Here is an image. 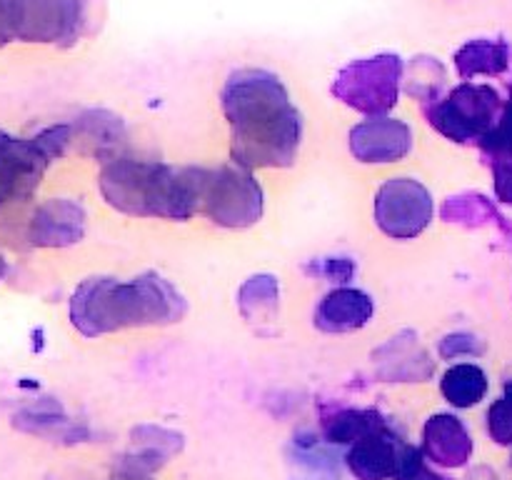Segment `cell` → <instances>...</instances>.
<instances>
[{
    "instance_id": "6da1fadb",
    "label": "cell",
    "mask_w": 512,
    "mask_h": 480,
    "mask_svg": "<svg viewBox=\"0 0 512 480\" xmlns=\"http://www.w3.org/2000/svg\"><path fill=\"white\" fill-rule=\"evenodd\" d=\"M220 108L230 125V155L245 168H288L303 140V115L288 88L263 68H240L228 75Z\"/></svg>"
},
{
    "instance_id": "7a4b0ae2",
    "label": "cell",
    "mask_w": 512,
    "mask_h": 480,
    "mask_svg": "<svg viewBox=\"0 0 512 480\" xmlns=\"http://www.w3.org/2000/svg\"><path fill=\"white\" fill-rule=\"evenodd\" d=\"M68 313L80 335L100 338L128 328L178 323L188 313V303L158 273H143L130 280L95 275L73 290Z\"/></svg>"
},
{
    "instance_id": "3957f363",
    "label": "cell",
    "mask_w": 512,
    "mask_h": 480,
    "mask_svg": "<svg viewBox=\"0 0 512 480\" xmlns=\"http://www.w3.org/2000/svg\"><path fill=\"white\" fill-rule=\"evenodd\" d=\"M203 168H175L160 160L115 155L100 170V195L110 208L135 218L190 220L200 213Z\"/></svg>"
},
{
    "instance_id": "277c9868",
    "label": "cell",
    "mask_w": 512,
    "mask_h": 480,
    "mask_svg": "<svg viewBox=\"0 0 512 480\" xmlns=\"http://www.w3.org/2000/svg\"><path fill=\"white\" fill-rule=\"evenodd\" d=\"M100 0H0V48L13 43L73 48L98 23Z\"/></svg>"
},
{
    "instance_id": "5b68a950",
    "label": "cell",
    "mask_w": 512,
    "mask_h": 480,
    "mask_svg": "<svg viewBox=\"0 0 512 480\" xmlns=\"http://www.w3.org/2000/svg\"><path fill=\"white\" fill-rule=\"evenodd\" d=\"M73 135V125L68 123L50 125L33 138H13L5 133L0 140V205L28 198L48 165L65 153Z\"/></svg>"
},
{
    "instance_id": "8992f818",
    "label": "cell",
    "mask_w": 512,
    "mask_h": 480,
    "mask_svg": "<svg viewBox=\"0 0 512 480\" xmlns=\"http://www.w3.org/2000/svg\"><path fill=\"white\" fill-rule=\"evenodd\" d=\"M265 195L250 168L235 163H220L218 168H203L200 183V215L220 228L245 230L263 218Z\"/></svg>"
},
{
    "instance_id": "52a82bcc",
    "label": "cell",
    "mask_w": 512,
    "mask_h": 480,
    "mask_svg": "<svg viewBox=\"0 0 512 480\" xmlns=\"http://www.w3.org/2000/svg\"><path fill=\"white\" fill-rule=\"evenodd\" d=\"M403 85L405 60L395 53H380L340 68L330 90L348 108L380 118L398 105Z\"/></svg>"
},
{
    "instance_id": "ba28073f",
    "label": "cell",
    "mask_w": 512,
    "mask_h": 480,
    "mask_svg": "<svg viewBox=\"0 0 512 480\" xmlns=\"http://www.w3.org/2000/svg\"><path fill=\"white\" fill-rule=\"evenodd\" d=\"M425 118L453 143H470L483 140L500 120V95L498 90L485 83H460L443 98L423 108Z\"/></svg>"
},
{
    "instance_id": "9c48e42d",
    "label": "cell",
    "mask_w": 512,
    "mask_h": 480,
    "mask_svg": "<svg viewBox=\"0 0 512 480\" xmlns=\"http://www.w3.org/2000/svg\"><path fill=\"white\" fill-rule=\"evenodd\" d=\"M435 218L430 190L415 178H390L375 195V223L388 238L413 240L428 230Z\"/></svg>"
},
{
    "instance_id": "30bf717a",
    "label": "cell",
    "mask_w": 512,
    "mask_h": 480,
    "mask_svg": "<svg viewBox=\"0 0 512 480\" xmlns=\"http://www.w3.org/2000/svg\"><path fill=\"white\" fill-rule=\"evenodd\" d=\"M348 148L358 163H398L413 150V130L405 120L390 115L368 118L350 128Z\"/></svg>"
},
{
    "instance_id": "8fae6325",
    "label": "cell",
    "mask_w": 512,
    "mask_h": 480,
    "mask_svg": "<svg viewBox=\"0 0 512 480\" xmlns=\"http://www.w3.org/2000/svg\"><path fill=\"white\" fill-rule=\"evenodd\" d=\"M85 223H88L85 208L75 200H45L30 220L28 238L38 248H68L83 240Z\"/></svg>"
},
{
    "instance_id": "7c38bea8",
    "label": "cell",
    "mask_w": 512,
    "mask_h": 480,
    "mask_svg": "<svg viewBox=\"0 0 512 480\" xmlns=\"http://www.w3.org/2000/svg\"><path fill=\"white\" fill-rule=\"evenodd\" d=\"M423 453L438 468H463L473 455V438L453 413H435L423 425Z\"/></svg>"
},
{
    "instance_id": "4fadbf2b",
    "label": "cell",
    "mask_w": 512,
    "mask_h": 480,
    "mask_svg": "<svg viewBox=\"0 0 512 480\" xmlns=\"http://www.w3.org/2000/svg\"><path fill=\"white\" fill-rule=\"evenodd\" d=\"M373 313L375 303L365 290L340 285L323 295L315 308V328L323 333H350V330L365 328Z\"/></svg>"
},
{
    "instance_id": "5bb4252c",
    "label": "cell",
    "mask_w": 512,
    "mask_h": 480,
    "mask_svg": "<svg viewBox=\"0 0 512 480\" xmlns=\"http://www.w3.org/2000/svg\"><path fill=\"white\" fill-rule=\"evenodd\" d=\"M400 448L403 443L395 438L393 430H380L350 445L345 463L358 480H393Z\"/></svg>"
},
{
    "instance_id": "9a60e30c",
    "label": "cell",
    "mask_w": 512,
    "mask_h": 480,
    "mask_svg": "<svg viewBox=\"0 0 512 480\" xmlns=\"http://www.w3.org/2000/svg\"><path fill=\"white\" fill-rule=\"evenodd\" d=\"M405 338H408V333L395 335V338H390V343H385L375 353V358H383V368L378 370L380 378H388L390 383H398V380L415 383V380L430 378L435 370L430 355L415 340Z\"/></svg>"
},
{
    "instance_id": "2e32d148",
    "label": "cell",
    "mask_w": 512,
    "mask_h": 480,
    "mask_svg": "<svg viewBox=\"0 0 512 480\" xmlns=\"http://www.w3.org/2000/svg\"><path fill=\"white\" fill-rule=\"evenodd\" d=\"M388 428V420L375 408H343L323 418L325 440L335 445H355L358 440Z\"/></svg>"
},
{
    "instance_id": "e0dca14e",
    "label": "cell",
    "mask_w": 512,
    "mask_h": 480,
    "mask_svg": "<svg viewBox=\"0 0 512 480\" xmlns=\"http://www.w3.org/2000/svg\"><path fill=\"white\" fill-rule=\"evenodd\" d=\"M455 70L463 80L478 75H503L510 65V48L505 40H468L455 53Z\"/></svg>"
},
{
    "instance_id": "ac0fdd59",
    "label": "cell",
    "mask_w": 512,
    "mask_h": 480,
    "mask_svg": "<svg viewBox=\"0 0 512 480\" xmlns=\"http://www.w3.org/2000/svg\"><path fill=\"white\" fill-rule=\"evenodd\" d=\"M440 393L455 408H473L488 393V375L473 363L450 365L440 378Z\"/></svg>"
},
{
    "instance_id": "d6986e66",
    "label": "cell",
    "mask_w": 512,
    "mask_h": 480,
    "mask_svg": "<svg viewBox=\"0 0 512 480\" xmlns=\"http://www.w3.org/2000/svg\"><path fill=\"white\" fill-rule=\"evenodd\" d=\"M238 308L248 323H263L273 320L280 308V285L278 278L270 273L250 275L238 290Z\"/></svg>"
},
{
    "instance_id": "ffe728a7",
    "label": "cell",
    "mask_w": 512,
    "mask_h": 480,
    "mask_svg": "<svg viewBox=\"0 0 512 480\" xmlns=\"http://www.w3.org/2000/svg\"><path fill=\"white\" fill-rule=\"evenodd\" d=\"M445 88V68L440 60L428 55H415L410 65H405V90L420 100V105H430L443 98Z\"/></svg>"
},
{
    "instance_id": "44dd1931",
    "label": "cell",
    "mask_w": 512,
    "mask_h": 480,
    "mask_svg": "<svg viewBox=\"0 0 512 480\" xmlns=\"http://www.w3.org/2000/svg\"><path fill=\"white\" fill-rule=\"evenodd\" d=\"M440 218L445 223H455V225H468V228H475V225H483L485 220H493L498 218V210L495 205L490 203L485 195L480 193H460L453 195L443 203L440 208Z\"/></svg>"
},
{
    "instance_id": "7402d4cb",
    "label": "cell",
    "mask_w": 512,
    "mask_h": 480,
    "mask_svg": "<svg viewBox=\"0 0 512 480\" xmlns=\"http://www.w3.org/2000/svg\"><path fill=\"white\" fill-rule=\"evenodd\" d=\"M73 130L78 135H83L85 140L98 145V155L108 153V150H115L120 145V140L125 138L123 135V125L115 115L103 113H88L85 118L78 120V125H73Z\"/></svg>"
},
{
    "instance_id": "603a6c76",
    "label": "cell",
    "mask_w": 512,
    "mask_h": 480,
    "mask_svg": "<svg viewBox=\"0 0 512 480\" xmlns=\"http://www.w3.org/2000/svg\"><path fill=\"white\" fill-rule=\"evenodd\" d=\"M393 480H453L448 475H443L440 470H435L430 465L428 455L423 453V448L418 445L403 443L398 453V465H395Z\"/></svg>"
},
{
    "instance_id": "cb8c5ba5",
    "label": "cell",
    "mask_w": 512,
    "mask_h": 480,
    "mask_svg": "<svg viewBox=\"0 0 512 480\" xmlns=\"http://www.w3.org/2000/svg\"><path fill=\"white\" fill-rule=\"evenodd\" d=\"M488 433L490 438L498 445L512 443V385L508 388V395L495 400L488 410Z\"/></svg>"
},
{
    "instance_id": "d4e9b609",
    "label": "cell",
    "mask_w": 512,
    "mask_h": 480,
    "mask_svg": "<svg viewBox=\"0 0 512 480\" xmlns=\"http://www.w3.org/2000/svg\"><path fill=\"white\" fill-rule=\"evenodd\" d=\"M480 350H483V345H480L478 338L470 333H450L445 335L438 345L440 358L445 360L463 358V355H478Z\"/></svg>"
},
{
    "instance_id": "484cf974",
    "label": "cell",
    "mask_w": 512,
    "mask_h": 480,
    "mask_svg": "<svg viewBox=\"0 0 512 480\" xmlns=\"http://www.w3.org/2000/svg\"><path fill=\"white\" fill-rule=\"evenodd\" d=\"M308 270L323 275L330 283H348L355 275V263L350 258H323L320 263H313Z\"/></svg>"
},
{
    "instance_id": "4316f807",
    "label": "cell",
    "mask_w": 512,
    "mask_h": 480,
    "mask_svg": "<svg viewBox=\"0 0 512 480\" xmlns=\"http://www.w3.org/2000/svg\"><path fill=\"white\" fill-rule=\"evenodd\" d=\"M495 193L505 203H512V160H500L495 165Z\"/></svg>"
},
{
    "instance_id": "83f0119b",
    "label": "cell",
    "mask_w": 512,
    "mask_h": 480,
    "mask_svg": "<svg viewBox=\"0 0 512 480\" xmlns=\"http://www.w3.org/2000/svg\"><path fill=\"white\" fill-rule=\"evenodd\" d=\"M5 273H8V263H5V258L0 255V280L5 278Z\"/></svg>"
},
{
    "instance_id": "f1b7e54d",
    "label": "cell",
    "mask_w": 512,
    "mask_h": 480,
    "mask_svg": "<svg viewBox=\"0 0 512 480\" xmlns=\"http://www.w3.org/2000/svg\"><path fill=\"white\" fill-rule=\"evenodd\" d=\"M5 138V133H3V130H0V140H3Z\"/></svg>"
}]
</instances>
